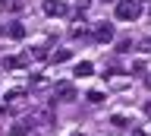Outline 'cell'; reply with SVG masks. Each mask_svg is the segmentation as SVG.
Returning a JSON list of instances; mask_svg holds the SVG:
<instances>
[{
	"mask_svg": "<svg viewBox=\"0 0 151 136\" xmlns=\"http://www.w3.org/2000/svg\"><path fill=\"white\" fill-rule=\"evenodd\" d=\"M76 86L73 82H57L54 86V101H76Z\"/></svg>",
	"mask_w": 151,
	"mask_h": 136,
	"instance_id": "3957f363",
	"label": "cell"
},
{
	"mask_svg": "<svg viewBox=\"0 0 151 136\" xmlns=\"http://www.w3.org/2000/svg\"><path fill=\"white\" fill-rule=\"evenodd\" d=\"M47 60L50 63H66L69 60V51H54V54H47Z\"/></svg>",
	"mask_w": 151,
	"mask_h": 136,
	"instance_id": "9c48e42d",
	"label": "cell"
},
{
	"mask_svg": "<svg viewBox=\"0 0 151 136\" xmlns=\"http://www.w3.org/2000/svg\"><path fill=\"white\" fill-rule=\"evenodd\" d=\"M145 89H151V76H145Z\"/></svg>",
	"mask_w": 151,
	"mask_h": 136,
	"instance_id": "d6986e66",
	"label": "cell"
},
{
	"mask_svg": "<svg viewBox=\"0 0 151 136\" xmlns=\"http://www.w3.org/2000/svg\"><path fill=\"white\" fill-rule=\"evenodd\" d=\"M28 63H32V57H28V54H16V57H9V60H6V67H9V70H22V67H28Z\"/></svg>",
	"mask_w": 151,
	"mask_h": 136,
	"instance_id": "52a82bcc",
	"label": "cell"
},
{
	"mask_svg": "<svg viewBox=\"0 0 151 136\" xmlns=\"http://www.w3.org/2000/svg\"><path fill=\"white\" fill-rule=\"evenodd\" d=\"M91 38L98 41V44H107V41H113V25H107V22H94Z\"/></svg>",
	"mask_w": 151,
	"mask_h": 136,
	"instance_id": "277c9868",
	"label": "cell"
},
{
	"mask_svg": "<svg viewBox=\"0 0 151 136\" xmlns=\"http://www.w3.org/2000/svg\"><path fill=\"white\" fill-rule=\"evenodd\" d=\"M38 120H41L44 127H50V124H54V114H50V108H41V111H38Z\"/></svg>",
	"mask_w": 151,
	"mask_h": 136,
	"instance_id": "30bf717a",
	"label": "cell"
},
{
	"mask_svg": "<svg viewBox=\"0 0 151 136\" xmlns=\"http://www.w3.org/2000/svg\"><path fill=\"white\" fill-rule=\"evenodd\" d=\"M139 16H142V3L139 0H116V19L135 22Z\"/></svg>",
	"mask_w": 151,
	"mask_h": 136,
	"instance_id": "6da1fadb",
	"label": "cell"
},
{
	"mask_svg": "<svg viewBox=\"0 0 151 136\" xmlns=\"http://www.w3.org/2000/svg\"><path fill=\"white\" fill-rule=\"evenodd\" d=\"M110 124H113V130H126V127H129V120H126L123 114H113V117H110Z\"/></svg>",
	"mask_w": 151,
	"mask_h": 136,
	"instance_id": "8fae6325",
	"label": "cell"
},
{
	"mask_svg": "<svg viewBox=\"0 0 151 136\" xmlns=\"http://www.w3.org/2000/svg\"><path fill=\"white\" fill-rule=\"evenodd\" d=\"M94 73V67L88 63V60H82V63H76V76H91Z\"/></svg>",
	"mask_w": 151,
	"mask_h": 136,
	"instance_id": "ba28073f",
	"label": "cell"
},
{
	"mask_svg": "<svg viewBox=\"0 0 151 136\" xmlns=\"http://www.w3.org/2000/svg\"><path fill=\"white\" fill-rule=\"evenodd\" d=\"M88 101H91V105H101L104 95H101V92H88Z\"/></svg>",
	"mask_w": 151,
	"mask_h": 136,
	"instance_id": "9a60e30c",
	"label": "cell"
},
{
	"mask_svg": "<svg viewBox=\"0 0 151 136\" xmlns=\"http://www.w3.org/2000/svg\"><path fill=\"white\" fill-rule=\"evenodd\" d=\"M145 114H148V117H151V101H148V105H145Z\"/></svg>",
	"mask_w": 151,
	"mask_h": 136,
	"instance_id": "ffe728a7",
	"label": "cell"
},
{
	"mask_svg": "<svg viewBox=\"0 0 151 136\" xmlns=\"http://www.w3.org/2000/svg\"><path fill=\"white\" fill-rule=\"evenodd\" d=\"M88 3H91V0H76V7H79V10H85Z\"/></svg>",
	"mask_w": 151,
	"mask_h": 136,
	"instance_id": "e0dca14e",
	"label": "cell"
},
{
	"mask_svg": "<svg viewBox=\"0 0 151 136\" xmlns=\"http://www.w3.org/2000/svg\"><path fill=\"white\" fill-rule=\"evenodd\" d=\"M47 86V79L41 76V73H35V76H32V89H44Z\"/></svg>",
	"mask_w": 151,
	"mask_h": 136,
	"instance_id": "5bb4252c",
	"label": "cell"
},
{
	"mask_svg": "<svg viewBox=\"0 0 151 136\" xmlns=\"http://www.w3.org/2000/svg\"><path fill=\"white\" fill-rule=\"evenodd\" d=\"M9 136H28V124H13L9 127Z\"/></svg>",
	"mask_w": 151,
	"mask_h": 136,
	"instance_id": "7c38bea8",
	"label": "cell"
},
{
	"mask_svg": "<svg viewBox=\"0 0 151 136\" xmlns=\"http://www.w3.org/2000/svg\"><path fill=\"white\" fill-rule=\"evenodd\" d=\"M41 10H44V16L57 19V16H66V3H63V0H44Z\"/></svg>",
	"mask_w": 151,
	"mask_h": 136,
	"instance_id": "5b68a950",
	"label": "cell"
},
{
	"mask_svg": "<svg viewBox=\"0 0 151 136\" xmlns=\"http://www.w3.org/2000/svg\"><path fill=\"white\" fill-rule=\"evenodd\" d=\"M28 57H32V60H47V51L44 48H32V51H28Z\"/></svg>",
	"mask_w": 151,
	"mask_h": 136,
	"instance_id": "4fadbf2b",
	"label": "cell"
},
{
	"mask_svg": "<svg viewBox=\"0 0 151 136\" xmlns=\"http://www.w3.org/2000/svg\"><path fill=\"white\" fill-rule=\"evenodd\" d=\"M142 51H145V54H151V38H145V41H142Z\"/></svg>",
	"mask_w": 151,
	"mask_h": 136,
	"instance_id": "2e32d148",
	"label": "cell"
},
{
	"mask_svg": "<svg viewBox=\"0 0 151 136\" xmlns=\"http://www.w3.org/2000/svg\"><path fill=\"white\" fill-rule=\"evenodd\" d=\"M0 35H3V38H13V41H22L28 35V29L22 22H6V25H0Z\"/></svg>",
	"mask_w": 151,
	"mask_h": 136,
	"instance_id": "7a4b0ae2",
	"label": "cell"
},
{
	"mask_svg": "<svg viewBox=\"0 0 151 136\" xmlns=\"http://www.w3.org/2000/svg\"><path fill=\"white\" fill-rule=\"evenodd\" d=\"M132 136H148V133H145V130H132Z\"/></svg>",
	"mask_w": 151,
	"mask_h": 136,
	"instance_id": "ac0fdd59",
	"label": "cell"
},
{
	"mask_svg": "<svg viewBox=\"0 0 151 136\" xmlns=\"http://www.w3.org/2000/svg\"><path fill=\"white\" fill-rule=\"evenodd\" d=\"M28 95L22 92V89H13V92H6V108L9 111H19V108H25Z\"/></svg>",
	"mask_w": 151,
	"mask_h": 136,
	"instance_id": "8992f818",
	"label": "cell"
},
{
	"mask_svg": "<svg viewBox=\"0 0 151 136\" xmlns=\"http://www.w3.org/2000/svg\"><path fill=\"white\" fill-rule=\"evenodd\" d=\"M73 136H85V133H73Z\"/></svg>",
	"mask_w": 151,
	"mask_h": 136,
	"instance_id": "44dd1931",
	"label": "cell"
}]
</instances>
